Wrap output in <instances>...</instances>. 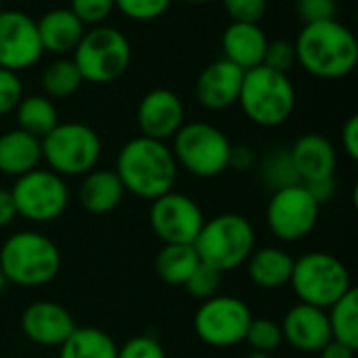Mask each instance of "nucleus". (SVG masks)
<instances>
[{"mask_svg": "<svg viewBox=\"0 0 358 358\" xmlns=\"http://www.w3.org/2000/svg\"><path fill=\"white\" fill-rule=\"evenodd\" d=\"M294 46L298 65L319 80H342L358 63L357 36L338 19L306 23Z\"/></svg>", "mask_w": 358, "mask_h": 358, "instance_id": "f257e3e1", "label": "nucleus"}, {"mask_svg": "<svg viewBox=\"0 0 358 358\" xmlns=\"http://www.w3.org/2000/svg\"><path fill=\"white\" fill-rule=\"evenodd\" d=\"M115 174L126 193L153 201L174 191L178 164L172 149L164 141L136 136L120 149Z\"/></svg>", "mask_w": 358, "mask_h": 358, "instance_id": "f03ea898", "label": "nucleus"}, {"mask_svg": "<svg viewBox=\"0 0 358 358\" xmlns=\"http://www.w3.org/2000/svg\"><path fill=\"white\" fill-rule=\"evenodd\" d=\"M0 271L6 283L40 287L57 279L61 252L52 239L38 231H19L0 248Z\"/></svg>", "mask_w": 358, "mask_h": 358, "instance_id": "7ed1b4c3", "label": "nucleus"}, {"mask_svg": "<svg viewBox=\"0 0 358 358\" xmlns=\"http://www.w3.org/2000/svg\"><path fill=\"white\" fill-rule=\"evenodd\" d=\"M296 86L287 73L258 65L243 73L239 105L245 117L260 128H277L296 111Z\"/></svg>", "mask_w": 358, "mask_h": 358, "instance_id": "20e7f679", "label": "nucleus"}, {"mask_svg": "<svg viewBox=\"0 0 358 358\" xmlns=\"http://www.w3.org/2000/svg\"><path fill=\"white\" fill-rule=\"evenodd\" d=\"M193 248L199 262L227 273L248 262L256 250V231L241 214H220L203 222Z\"/></svg>", "mask_w": 358, "mask_h": 358, "instance_id": "39448f33", "label": "nucleus"}, {"mask_svg": "<svg viewBox=\"0 0 358 358\" xmlns=\"http://www.w3.org/2000/svg\"><path fill=\"white\" fill-rule=\"evenodd\" d=\"M71 59L84 82L105 86L120 80L128 71L132 61V46L124 31L117 27L96 25L84 31Z\"/></svg>", "mask_w": 358, "mask_h": 358, "instance_id": "423d86ee", "label": "nucleus"}, {"mask_svg": "<svg viewBox=\"0 0 358 358\" xmlns=\"http://www.w3.org/2000/svg\"><path fill=\"white\" fill-rule=\"evenodd\" d=\"M289 283L302 304L323 310L334 306L348 289H352L346 264L327 252H308L296 258Z\"/></svg>", "mask_w": 358, "mask_h": 358, "instance_id": "0eeeda50", "label": "nucleus"}, {"mask_svg": "<svg viewBox=\"0 0 358 358\" xmlns=\"http://www.w3.org/2000/svg\"><path fill=\"white\" fill-rule=\"evenodd\" d=\"M42 159L59 176H80L94 170L101 159V136L82 122H59L44 138Z\"/></svg>", "mask_w": 358, "mask_h": 358, "instance_id": "6e6552de", "label": "nucleus"}, {"mask_svg": "<svg viewBox=\"0 0 358 358\" xmlns=\"http://www.w3.org/2000/svg\"><path fill=\"white\" fill-rule=\"evenodd\" d=\"M170 147L178 168H185L197 178H216L229 170L231 141L229 136L208 122L182 124L172 136Z\"/></svg>", "mask_w": 358, "mask_h": 358, "instance_id": "1a4fd4ad", "label": "nucleus"}, {"mask_svg": "<svg viewBox=\"0 0 358 358\" xmlns=\"http://www.w3.org/2000/svg\"><path fill=\"white\" fill-rule=\"evenodd\" d=\"M17 216L31 222H50L69 206V189L63 176L52 170L36 168L19 176L10 189Z\"/></svg>", "mask_w": 358, "mask_h": 358, "instance_id": "9d476101", "label": "nucleus"}, {"mask_svg": "<svg viewBox=\"0 0 358 358\" xmlns=\"http://www.w3.org/2000/svg\"><path fill=\"white\" fill-rule=\"evenodd\" d=\"M250 306L235 296H214L203 300L195 313L193 327L197 338L212 348H233L243 342L252 321Z\"/></svg>", "mask_w": 358, "mask_h": 358, "instance_id": "9b49d317", "label": "nucleus"}, {"mask_svg": "<svg viewBox=\"0 0 358 358\" xmlns=\"http://www.w3.org/2000/svg\"><path fill=\"white\" fill-rule=\"evenodd\" d=\"M319 210L321 206L304 185H292L273 191L266 206V227L279 241L294 243L315 231Z\"/></svg>", "mask_w": 358, "mask_h": 358, "instance_id": "f8f14e48", "label": "nucleus"}, {"mask_svg": "<svg viewBox=\"0 0 358 358\" xmlns=\"http://www.w3.org/2000/svg\"><path fill=\"white\" fill-rule=\"evenodd\" d=\"M203 222L206 218L199 203L189 195L170 191L151 201L149 224L164 245H193Z\"/></svg>", "mask_w": 358, "mask_h": 358, "instance_id": "ddd939ff", "label": "nucleus"}, {"mask_svg": "<svg viewBox=\"0 0 358 358\" xmlns=\"http://www.w3.org/2000/svg\"><path fill=\"white\" fill-rule=\"evenodd\" d=\"M44 55L36 21L17 8L0 10V67L23 71L34 67Z\"/></svg>", "mask_w": 358, "mask_h": 358, "instance_id": "4468645a", "label": "nucleus"}, {"mask_svg": "<svg viewBox=\"0 0 358 358\" xmlns=\"http://www.w3.org/2000/svg\"><path fill=\"white\" fill-rule=\"evenodd\" d=\"M136 124L141 128V136L166 143L185 124V105L174 90L153 88L136 107Z\"/></svg>", "mask_w": 358, "mask_h": 358, "instance_id": "2eb2a0df", "label": "nucleus"}, {"mask_svg": "<svg viewBox=\"0 0 358 358\" xmlns=\"http://www.w3.org/2000/svg\"><path fill=\"white\" fill-rule=\"evenodd\" d=\"M71 313L50 300L31 302L21 315V329L25 338L44 348H59L76 329Z\"/></svg>", "mask_w": 358, "mask_h": 358, "instance_id": "dca6fc26", "label": "nucleus"}, {"mask_svg": "<svg viewBox=\"0 0 358 358\" xmlns=\"http://www.w3.org/2000/svg\"><path fill=\"white\" fill-rule=\"evenodd\" d=\"M281 331L283 342H287L300 352H319L334 340L327 310L302 302L285 313Z\"/></svg>", "mask_w": 358, "mask_h": 358, "instance_id": "f3484780", "label": "nucleus"}, {"mask_svg": "<svg viewBox=\"0 0 358 358\" xmlns=\"http://www.w3.org/2000/svg\"><path fill=\"white\" fill-rule=\"evenodd\" d=\"M243 69L229 63L227 59H218L201 69L195 82V96L203 109L222 111L233 107L239 101Z\"/></svg>", "mask_w": 358, "mask_h": 358, "instance_id": "a211bd4d", "label": "nucleus"}, {"mask_svg": "<svg viewBox=\"0 0 358 358\" xmlns=\"http://www.w3.org/2000/svg\"><path fill=\"white\" fill-rule=\"evenodd\" d=\"M289 155H292V162L296 166V172L302 185L329 178L336 174L338 151L334 143L319 132L302 134L289 149Z\"/></svg>", "mask_w": 358, "mask_h": 358, "instance_id": "6ab92c4d", "label": "nucleus"}, {"mask_svg": "<svg viewBox=\"0 0 358 358\" xmlns=\"http://www.w3.org/2000/svg\"><path fill=\"white\" fill-rule=\"evenodd\" d=\"M222 59L248 71L264 61L268 38L260 23H235L231 21L222 31Z\"/></svg>", "mask_w": 358, "mask_h": 358, "instance_id": "aec40b11", "label": "nucleus"}, {"mask_svg": "<svg viewBox=\"0 0 358 358\" xmlns=\"http://www.w3.org/2000/svg\"><path fill=\"white\" fill-rule=\"evenodd\" d=\"M36 27L44 52L57 57H65L73 52L86 31V25L65 6L46 10L36 21Z\"/></svg>", "mask_w": 358, "mask_h": 358, "instance_id": "412c9836", "label": "nucleus"}, {"mask_svg": "<svg viewBox=\"0 0 358 358\" xmlns=\"http://www.w3.org/2000/svg\"><path fill=\"white\" fill-rule=\"evenodd\" d=\"M42 162L40 138L15 128L0 134V172L6 176H23Z\"/></svg>", "mask_w": 358, "mask_h": 358, "instance_id": "4be33fe9", "label": "nucleus"}, {"mask_svg": "<svg viewBox=\"0 0 358 358\" xmlns=\"http://www.w3.org/2000/svg\"><path fill=\"white\" fill-rule=\"evenodd\" d=\"M124 193V185L115 170H90L80 185L78 197L86 212L103 216L122 203Z\"/></svg>", "mask_w": 358, "mask_h": 358, "instance_id": "5701e85b", "label": "nucleus"}, {"mask_svg": "<svg viewBox=\"0 0 358 358\" xmlns=\"http://www.w3.org/2000/svg\"><path fill=\"white\" fill-rule=\"evenodd\" d=\"M248 277L260 289H279L289 283L294 258L275 245L254 250L248 258Z\"/></svg>", "mask_w": 358, "mask_h": 358, "instance_id": "b1692460", "label": "nucleus"}, {"mask_svg": "<svg viewBox=\"0 0 358 358\" xmlns=\"http://www.w3.org/2000/svg\"><path fill=\"white\" fill-rule=\"evenodd\" d=\"M15 115H17V128L36 138H44L59 124L57 105L52 99L44 94L23 96L15 107Z\"/></svg>", "mask_w": 358, "mask_h": 358, "instance_id": "393cba45", "label": "nucleus"}, {"mask_svg": "<svg viewBox=\"0 0 358 358\" xmlns=\"http://www.w3.org/2000/svg\"><path fill=\"white\" fill-rule=\"evenodd\" d=\"M59 350V358H117L113 338L96 327H76Z\"/></svg>", "mask_w": 358, "mask_h": 358, "instance_id": "a878e982", "label": "nucleus"}, {"mask_svg": "<svg viewBox=\"0 0 358 358\" xmlns=\"http://www.w3.org/2000/svg\"><path fill=\"white\" fill-rule=\"evenodd\" d=\"M199 264V256L193 245H164L155 256V273L168 285H185Z\"/></svg>", "mask_w": 358, "mask_h": 358, "instance_id": "bb28decb", "label": "nucleus"}, {"mask_svg": "<svg viewBox=\"0 0 358 358\" xmlns=\"http://www.w3.org/2000/svg\"><path fill=\"white\" fill-rule=\"evenodd\" d=\"M84 84L80 69L76 67L73 59L57 57L52 59L42 71V90L48 99H69L73 96Z\"/></svg>", "mask_w": 358, "mask_h": 358, "instance_id": "cd10ccee", "label": "nucleus"}, {"mask_svg": "<svg viewBox=\"0 0 358 358\" xmlns=\"http://www.w3.org/2000/svg\"><path fill=\"white\" fill-rule=\"evenodd\" d=\"M331 338L358 350V292L348 289L334 306L327 308Z\"/></svg>", "mask_w": 358, "mask_h": 358, "instance_id": "c85d7f7f", "label": "nucleus"}, {"mask_svg": "<svg viewBox=\"0 0 358 358\" xmlns=\"http://www.w3.org/2000/svg\"><path fill=\"white\" fill-rule=\"evenodd\" d=\"M262 180L273 191H279L292 185H302L296 172V166L292 162L289 149H277L271 155H266V159L262 162Z\"/></svg>", "mask_w": 358, "mask_h": 358, "instance_id": "c756f323", "label": "nucleus"}, {"mask_svg": "<svg viewBox=\"0 0 358 358\" xmlns=\"http://www.w3.org/2000/svg\"><path fill=\"white\" fill-rule=\"evenodd\" d=\"M243 342H248L252 350L273 355L283 344L281 323H277L273 319H252L250 325H248Z\"/></svg>", "mask_w": 358, "mask_h": 358, "instance_id": "7c9ffc66", "label": "nucleus"}, {"mask_svg": "<svg viewBox=\"0 0 358 358\" xmlns=\"http://www.w3.org/2000/svg\"><path fill=\"white\" fill-rule=\"evenodd\" d=\"M222 275L224 273H220L218 268L199 262L197 268L193 271V275L187 279V283L182 287L191 298L203 302V300H210V298L218 296V292L222 287Z\"/></svg>", "mask_w": 358, "mask_h": 358, "instance_id": "2f4dec72", "label": "nucleus"}, {"mask_svg": "<svg viewBox=\"0 0 358 358\" xmlns=\"http://www.w3.org/2000/svg\"><path fill=\"white\" fill-rule=\"evenodd\" d=\"M115 10H120L130 21H155L164 17L172 4V0H113Z\"/></svg>", "mask_w": 358, "mask_h": 358, "instance_id": "473e14b6", "label": "nucleus"}, {"mask_svg": "<svg viewBox=\"0 0 358 358\" xmlns=\"http://www.w3.org/2000/svg\"><path fill=\"white\" fill-rule=\"evenodd\" d=\"M86 27L105 25V21L115 10L113 0H71L67 6Z\"/></svg>", "mask_w": 358, "mask_h": 358, "instance_id": "72a5a7b5", "label": "nucleus"}, {"mask_svg": "<svg viewBox=\"0 0 358 358\" xmlns=\"http://www.w3.org/2000/svg\"><path fill=\"white\" fill-rule=\"evenodd\" d=\"M262 65H266L268 69H275L279 73H289V69L298 65L294 42H289V40H268Z\"/></svg>", "mask_w": 358, "mask_h": 358, "instance_id": "f704fd0d", "label": "nucleus"}, {"mask_svg": "<svg viewBox=\"0 0 358 358\" xmlns=\"http://www.w3.org/2000/svg\"><path fill=\"white\" fill-rule=\"evenodd\" d=\"M229 19L235 23H260L266 15L268 0H220Z\"/></svg>", "mask_w": 358, "mask_h": 358, "instance_id": "c9c22d12", "label": "nucleus"}, {"mask_svg": "<svg viewBox=\"0 0 358 358\" xmlns=\"http://www.w3.org/2000/svg\"><path fill=\"white\" fill-rule=\"evenodd\" d=\"M21 99H23V82L19 73L0 67V115L15 111Z\"/></svg>", "mask_w": 358, "mask_h": 358, "instance_id": "e433bc0d", "label": "nucleus"}, {"mask_svg": "<svg viewBox=\"0 0 358 358\" xmlns=\"http://www.w3.org/2000/svg\"><path fill=\"white\" fill-rule=\"evenodd\" d=\"M298 17L306 23L336 19L338 15V0H296Z\"/></svg>", "mask_w": 358, "mask_h": 358, "instance_id": "4c0bfd02", "label": "nucleus"}, {"mask_svg": "<svg viewBox=\"0 0 358 358\" xmlns=\"http://www.w3.org/2000/svg\"><path fill=\"white\" fill-rule=\"evenodd\" d=\"M117 358H166V352L157 340L149 336H136L117 348Z\"/></svg>", "mask_w": 358, "mask_h": 358, "instance_id": "58836bf2", "label": "nucleus"}, {"mask_svg": "<svg viewBox=\"0 0 358 358\" xmlns=\"http://www.w3.org/2000/svg\"><path fill=\"white\" fill-rule=\"evenodd\" d=\"M256 166V153L252 147L248 145H231V153H229V170H237V172H250Z\"/></svg>", "mask_w": 358, "mask_h": 358, "instance_id": "ea45409f", "label": "nucleus"}, {"mask_svg": "<svg viewBox=\"0 0 358 358\" xmlns=\"http://www.w3.org/2000/svg\"><path fill=\"white\" fill-rule=\"evenodd\" d=\"M342 147L346 155L357 162L358 159V115H350L342 126Z\"/></svg>", "mask_w": 358, "mask_h": 358, "instance_id": "a19ab883", "label": "nucleus"}, {"mask_svg": "<svg viewBox=\"0 0 358 358\" xmlns=\"http://www.w3.org/2000/svg\"><path fill=\"white\" fill-rule=\"evenodd\" d=\"M304 187L308 189V193L315 197V201H317L319 206L331 201L334 195H336V178H334V176L321 178V180H313V182H306Z\"/></svg>", "mask_w": 358, "mask_h": 358, "instance_id": "79ce46f5", "label": "nucleus"}, {"mask_svg": "<svg viewBox=\"0 0 358 358\" xmlns=\"http://www.w3.org/2000/svg\"><path fill=\"white\" fill-rule=\"evenodd\" d=\"M15 218H17V210H15V201H13L10 189H2L0 187V229L10 224Z\"/></svg>", "mask_w": 358, "mask_h": 358, "instance_id": "37998d69", "label": "nucleus"}, {"mask_svg": "<svg viewBox=\"0 0 358 358\" xmlns=\"http://www.w3.org/2000/svg\"><path fill=\"white\" fill-rule=\"evenodd\" d=\"M355 352H357L355 348H350V346H346V344H342L338 340H331L327 346H323L319 350L321 358H355Z\"/></svg>", "mask_w": 358, "mask_h": 358, "instance_id": "c03bdc74", "label": "nucleus"}, {"mask_svg": "<svg viewBox=\"0 0 358 358\" xmlns=\"http://www.w3.org/2000/svg\"><path fill=\"white\" fill-rule=\"evenodd\" d=\"M245 358H273V357H271L268 352H258V350H252V352H250V355H248Z\"/></svg>", "mask_w": 358, "mask_h": 358, "instance_id": "a18cd8bd", "label": "nucleus"}, {"mask_svg": "<svg viewBox=\"0 0 358 358\" xmlns=\"http://www.w3.org/2000/svg\"><path fill=\"white\" fill-rule=\"evenodd\" d=\"M180 2H187V4H208V2H214V0H180Z\"/></svg>", "mask_w": 358, "mask_h": 358, "instance_id": "49530a36", "label": "nucleus"}, {"mask_svg": "<svg viewBox=\"0 0 358 358\" xmlns=\"http://www.w3.org/2000/svg\"><path fill=\"white\" fill-rule=\"evenodd\" d=\"M4 287H6V279H4V275H2V271H0V296H2V292H4Z\"/></svg>", "mask_w": 358, "mask_h": 358, "instance_id": "de8ad7c7", "label": "nucleus"}, {"mask_svg": "<svg viewBox=\"0 0 358 358\" xmlns=\"http://www.w3.org/2000/svg\"><path fill=\"white\" fill-rule=\"evenodd\" d=\"M0 10H2V0H0Z\"/></svg>", "mask_w": 358, "mask_h": 358, "instance_id": "09e8293b", "label": "nucleus"}]
</instances>
